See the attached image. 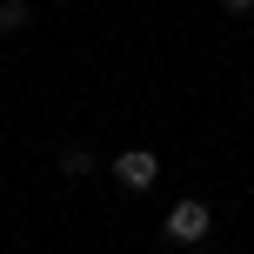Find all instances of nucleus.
<instances>
[{
	"instance_id": "f257e3e1",
	"label": "nucleus",
	"mask_w": 254,
	"mask_h": 254,
	"mask_svg": "<svg viewBox=\"0 0 254 254\" xmlns=\"http://www.w3.org/2000/svg\"><path fill=\"white\" fill-rule=\"evenodd\" d=\"M207 228H214V207H207L201 194L167 207V241H174V248H201V241H207Z\"/></svg>"
},
{
	"instance_id": "f03ea898",
	"label": "nucleus",
	"mask_w": 254,
	"mask_h": 254,
	"mask_svg": "<svg viewBox=\"0 0 254 254\" xmlns=\"http://www.w3.org/2000/svg\"><path fill=\"white\" fill-rule=\"evenodd\" d=\"M114 181L127 194H147L154 181H161V154H154V147H121L114 154Z\"/></svg>"
},
{
	"instance_id": "7ed1b4c3",
	"label": "nucleus",
	"mask_w": 254,
	"mask_h": 254,
	"mask_svg": "<svg viewBox=\"0 0 254 254\" xmlns=\"http://www.w3.org/2000/svg\"><path fill=\"white\" fill-rule=\"evenodd\" d=\"M61 174H67V181H87V174H94V147L67 140V147H61Z\"/></svg>"
},
{
	"instance_id": "20e7f679",
	"label": "nucleus",
	"mask_w": 254,
	"mask_h": 254,
	"mask_svg": "<svg viewBox=\"0 0 254 254\" xmlns=\"http://www.w3.org/2000/svg\"><path fill=\"white\" fill-rule=\"evenodd\" d=\"M34 27V7L27 0H0V34H27Z\"/></svg>"
},
{
	"instance_id": "39448f33",
	"label": "nucleus",
	"mask_w": 254,
	"mask_h": 254,
	"mask_svg": "<svg viewBox=\"0 0 254 254\" xmlns=\"http://www.w3.org/2000/svg\"><path fill=\"white\" fill-rule=\"evenodd\" d=\"M221 7H228V13H254V0H221Z\"/></svg>"
},
{
	"instance_id": "423d86ee",
	"label": "nucleus",
	"mask_w": 254,
	"mask_h": 254,
	"mask_svg": "<svg viewBox=\"0 0 254 254\" xmlns=\"http://www.w3.org/2000/svg\"><path fill=\"white\" fill-rule=\"evenodd\" d=\"M188 254H207V248H188Z\"/></svg>"
}]
</instances>
